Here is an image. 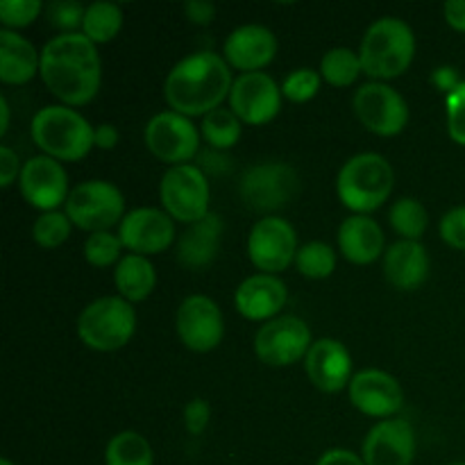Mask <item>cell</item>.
<instances>
[{"instance_id":"obj_30","label":"cell","mask_w":465,"mask_h":465,"mask_svg":"<svg viewBox=\"0 0 465 465\" xmlns=\"http://www.w3.org/2000/svg\"><path fill=\"white\" fill-rule=\"evenodd\" d=\"M361 73L363 68L359 53L350 48H331L321 59V77L327 84L336 86V89H345V86L354 84Z\"/></svg>"},{"instance_id":"obj_18","label":"cell","mask_w":465,"mask_h":465,"mask_svg":"<svg viewBox=\"0 0 465 465\" xmlns=\"http://www.w3.org/2000/svg\"><path fill=\"white\" fill-rule=\"evenodd\" d=\"M350 402L371 418H393L404 407V391L393 375L377 368L357 372L348 386Z\"/></svg>"},{"instance_id":"obj_25","label":"cell","mask_w":465,"mask_h":465,"mask_svg":"<svg viewBox=\"0 0 465 465\" xmlns=\"http://www.w3.org/2000/svg\"><path fill=\"white\" fill-rule=\"evenodd\" d=\"M339 250L350 263L368 266L384 254V232L381 225L371 216L345 218L339 227Z\"/></svg>"},{"instance_id":"obj_2","label":"cell","mask_w":465,"mask_h":465,"mask_svg":"<svg viewBox=\"0 0 465 465\" xmlns=\"http://www.w3.org/2000/svg\"><path fill=\"white\" fill-rule=\"evenodd\" d=\"M232 68L221 54L200 50L173 66L163 82V98L171 112L186 118L207 116L230 98Z\"/></svg>"},{"instance_id":"obj_50","label":"cell","mask_w":465,"mask_h":465,"mask_svg":"<svg viewBox=\"0 0 465 465\" xmlns=\"http://www.w3.org/2000/svg\"><path fill=\"white\" fill-rule=\"evenodd\" d=\"M450 465H465V463H450Z\"/></svg>"},{"instance_id":"obj_42","label":"cell","mask_w":465,"mask_h":465,"mask_svg":"<svg viewBox=\"0 0 465 465\" xmlns=\"http://www.w3.org/2000/svg\"><path fill=\"white\" fill-rule=\"evenodd\" d=\"M21 162H18V154L14 153L9 145H0V186L9 189L14 184L16 177H21Z\"/></svg>"},{"instance_id":"obj_3","label":"cell","mask_w":465,"mask_h":465,"mask_svg":"<svg viewBox=\"0 0 465 465\" xmlns=\"http://www.w3.org/2000/svg\"><path fill=\"white\" fill-rule=\"evenodd\" d=\"M416 54L413 30L395 16H384L366 30L359 48L361 68L375 82L393 80L409 71Z\"/></svg>"},{"instance_id":"obj_19","label":"cell","mask_w":465,"mask_h":465,"mask_svg":"<svg viewBox=\"0 0 465 465\" xmlns=\"http://www.w3.org/2000/svg\"><path fill=\"white\" fill-rule=\"evenodd\" d=\"M366 465H411L416 457V431L404 418L380 420L363 440Z\"/></svg>"},{"instance_id":"obj_1","label":"cell","mask_w":465,"mask_h":465,"mask_svg":"<svg viewBox=\"0 0 465 465\" xmlns=\"http://www.w3.org/2000/svg\"><path fill=\"white\" fill-rule=\"evenodd\" d=\"M41 80L66 107H82L98 95L103 64L98 45L82 32L59 35L41 50Z\"/></svg>"},{"instance_id":"obj_44","label":"cell","mask_w":465,"mask_h":465,"mask_svg":"<svg viewBox=\"0 0 465 465\" xmlns=\"http://www.w3.org/2000/svg\"><path fill=\"white\" fill-rule=\"evenodd\" d=\"M430 82L436 86V89L443 91L445 95H450L454 89H457L459 84H461L463 80H461V77H459L457 68H452V66H440V68H434V71H431Z\"/></svg>"},{"instance_id":"obj_41","label":"cell","mask_w":465,"mask_h":465,"mask_svg":"<svg viewBox=\"0 0 465 465\" xmlns=\"http://www.w3.org/2000/svg\"><path fill=\"white\" fill-rule=\"evenodd\" d=\"M209 420H212V407L207 400L193 398L184 407V427L191 436H200L207 430Z\"/></svg>"},{"instance_id":"obj_26","label":"cell","mask_w":465,"mask_h":465,"mask_svg":"<svg viewBox=\"0 0 465 465\" xmlns=\"http://www.w3.org/2000/svg\"><path fill=\"white\" fill-rule=\"evenodd\" d=\"M41 71V53L18 32L0 30V80L3 84H27Z\"/></svg>"},{"instance_id":"obj_20","label":"cell","mask_w":465,"mask_h":465,"mask_svg":"<svg viewBox=\"0 0 465 465\" xmlns=\"http://www.w3.org/2000/svg\"><path fill=\"white\" fill-rule=\"evenodd\" d=\"M309 381L322 393H341L352 381V357L336 339L313 341L304 357Z\"/></svg>"},{"instance_id":"obj_33","label":"cell","mask_w":465,"mask_h":465,"mask_svg":"<svg viewBox=\"0 0 465 465\" xmlns=\"http://www.w3.org/2000/svg\"><path fill=\"white\" fill-rule=\"evenodd\" d=\"M295 268L309 280H327L336 271V252L322 241L302 245L295 254Z\"/></svg>"},{"instance_id":"obj_8","label":"cell","mask_w":465,"mask_h":465,"mask_svg":"<svg viewBox=\"0 0 465 465\" xmlns=\"http://www.w3.org/2000/svg\"><path fill=\"white\" fill-rule=\"evenodd\" d=\"M209 198H212V191H209L207 175L203 168L193 163L171 166L159 182V200H162L163 212L173 221L186 223V225H193L212 213Z\"/></svg>"},{"instance_id":"obj_48","label":"cell","mask_w":465,"mask_h":465,"mask_svg":"<svg viewBox=\"0 0 465 465\" xmlns=\"http://www.w3.org/2000/svg\"><path fill=\"white\" fill-rule=\"evenodd\" d=\"M0 116H3V123H0V134H5V132L9 130V103L7 98H0Z\"/></svg>"},{"instance_id":"obj_29","label":"cell","mask_w":465,"mask_h":465,"mask_svg":"<svg viewBox=\"0 0 465 465\" xmlns=\"http://www.w3.org/2000/svg\"><path fill=\"white\" fill-rule=\"evenodd\" d=\"M123 30V9L114 3H94L86 7L84 23H82V35L89 41L109 44Z\"/></svg>"},{"instance_id":"obj_32","label":"cell","mask_w":465,"mask_h":465,"mask_svg":"<svg viewBox=\"0 0 465 465\" xmlns=\"http://www.w3.org/2000/svg\"><path fill=\"white\" fill-rule=\"evenodd\" d=\"M389 221L391 227L404 241H420V236L427 232V225H430V213L422 207L420 200L400 198L391 207Z\"/></svg>"},{"instance_id":"obj_9","label":"cell","mask_w":465,"mask_h":465,"mask_svg":"<svg viewBox=\"0 0 465 465\" xmlns=\"http://www.w3.org/2000/svg\"><path fill=\"white\" fill-rule=\"evenodd\" d=\"M300 189V177L293 166L284 162H263L250 166L241 175L239 195L252 212L272 213L293 203Z\"/></svg>"},{"instance_id":"obj_43","label":"cell","mask_w":465,"mask_h":465,"mask_svg":"<svg viewBox=\"0 0 465 465\" xmlns=\"http://www.w3.org/2000/svg\"><path fill=\"white\" fill-rule=\"evenodd\" d=\"M184 14L193 25H209L216 18V5L207 0H189L184 5Z\"/></svg>"},{"instance_id":"obj_45","label":"cell","mask_w":465,"mask_h":465,"mask_svg":"<svg viewBox=\"0 0 465 465\" xmlns=\"http://www.w3.org/2000/svg\"><path fill=\"white\" fill-rule=\"evenodd\" d=\"M316 465H366V461H363V457H359V454L350 452V450L334 448L327 450V452L318 459Z\"/></svg>"},{"instance_id":"obj_7","label":"cell","mask_w":465,"mask_h":465,"mask_svg":"<svg viewBox=\"0 0 465 465\" xmlns=\"http://www.w3.org/2000/svg\"><path fill=\"white\" fill-rule=\"evenodd\" d=\"M64 212L71 223L89 234L109 232L125 218V198L112 182L89 180L73 186Z\"/></svg>"},{"instance_id":"obj_24","label":"cell","mask_w":465,"mask_h":465,"mask_svg":"<svg viewBox=\"0 0 465 465\" xmlns=\"http://www.w3.org/2000/svg\"><path fill=\"white\" fill-rule=\"evenodd\" d=\"M223 230H225L223 218L213 212L203 221L186 227L177 241V263L189 268V271H200V268H207L209 263H213V259L218 257V250H221Z\"/></svg>"},{"instance_id":"obj_17","label":"cell","mask_w":465,"mask_h":465,"mask_svg":"<svg viewBox=\"0 0 465 465\" xmlns=\"http://www.w3.org/2000/svg\"><path fill=\"white\" fill-rule=\"evenodd\" d=\"M118 239L132 254H159L175 241V221L163 209L139 207L125 213L118 225Z\"/></svg>"},{"instance_id":"obj_39","label":"cell","mask_w":465,"mask_h":465,"mask_svg":"<svg viewBox=\"0 0 465 465\" xmlns=\"http://www.w3.org/2000/svg\"><path fill=\"white\" fill-rule=\"evenodd\" d=\"M448 134L457 145H465V80L450 95H445Z\"/></svg>"},{"instance_id":"obj_15","label":"cell","mask_w":465,"mask_h":465,"mask_svg":"<svg viewBox=\"0 0 465 465\" xmlns=\"http://www.w3.org/2000/svg\"><path fill=\"white\" fill-rule=\"evenodd\" d=\"M175 330L182 345L191 352H212L225 336V321L218 304L207 295H189L180 304L175 316Z\"/></svg>"},{"instance_id":"obj_46","label":"cell","mask_w":465,"mask_h":465,"mask_svg":"<svg viewBox=\"0 0 465 465\" xmlns=\"http://www.w3.org/2000/svg\"><path fill=\"white\" fill-rule=\"evenodd\" d=\"M445 21L452 30L465 32V0H450L443 7Z\"/></svg>"},{"instance_id":"obj_4","label":"cell","mask_w":465,"mask_h":465,"mask_svg":"<svg viewBox=\"0 0 465 465\" xmlns=\"http://www.w3.org/2000/svg\"><path fill=\"white\" fill-rule=\"evenodd\" d=\"M95 127L66 104H48L39 109L32 118L30 134L32 141L41 148V153L57 162H80L91 148H95L94 141Z\"/></svg>"},{"instance_id":"obj_27","label":"cell","mask_w":465,"mask_h":465,"mask_svg":"<svg viewBox=\"0 0 465 465\" xmlns=\"http://www.w3.org/2000/svg\"><path fill=\"white\" fill-rule=\"evenodd\" d=\"M114 284H116L118 295H121L123 300H127L130 304L143 302L145 298H150L154 286H157V272H154V266L150 263L148 257H141V254H125V257L116 263Z\"/></svg>"},{"instance_id":"obj_28","label":"cell","mask_w":465,"mask_h":465,"mask_svg":"<svg viewBox=\"0 0 465 465\" xmlns=\"http://www.w3.org/2000/svg\"><path fill=\"white\" fill-rule=\"evenodd\" d=\"M154 454L145 436L139 431H121L104 450V465H153Z\"/></svg>"},{"instance_id":"obj_36","label":"cell","mask_w":465,"mask_h":465,"mask_svg":"<svg viewBox=\"0 0 465 465\" xmlns=\"http://www.w3.org/2000/svg\"><path fill=\"white\" fill-rule=\"evenodd\" d=\"M321 71H313V68H295L291 75H286L284 84H282V95L286 100H291V103L302 104L316 98V94L321 91Z\"/></svg>"},{"instance_id":"obj_12","label":"cell","mask_w":465,"mask_h":465,"mask_svg":"<svg viewBox=\"0 0 465 465\" xmlns=\"http://www.w3.org/2000/svg\"><path fill=\"white\" fill-rule=\"evenodd\" d=\"M298 234L284 218L263 216L254 223L248 236V257L266 275L286 271L295 263L298 254Z\"/></svg>"},{"instance_id":"obj_49","label":"cell","mask_w":465,"mask_h":465,"mask_svg":"<svg viewBox=\"0 0 465 465\" xmlns=\"http://www.w3.org/2000/svg\"><path fill=\"white\" fill-rule=\"evenodd\" d=\"M0 465H16V463H12L9 459H0Z\"/></svg>"},{"instance_id":"obj_11","label":"cell","mask_w":465,"mask_h":465,"mask_svg":"<svg viewBox=\"0 0 465 465\" xmlns=\"http://www.w3.org/2000/svg\"><path fill=\"white\" fill-rule=\"evenodd\" d=\"M312 330L298 316H277L263 322L254 336V354L271 368H286L307 357Z\"/></svg>"},{"instance_id":"obj_38","label":"cell","mask_w":465,"mask_h":465,"mask_svg":"<svg viewBox=\"0 0 465 465\" xmlns=\"http://www.w3.org/2000/svg\"><path fill=\"white\" fill-rule=\"evenodd\" d=\"M84 14L86 7H82L80 3H73V0H57V3L45 5V18L62 35L77 32V27H82V23H84Z\"/></svg>"},{"instance_id":"obj_10","label":"cell","mask_w":465,"mask_h":465,"mask_svg":"<svg viewBox=\"0 0 465 465\" xmlns=\"http://www.w3.org/2000/svg\"><path fill=\"white\" fill-rule=\"evenodd\" d=\"M352 107L361 125L377 136H398L409 123L407 100L386 82H368L359 86Z\"/></svg>"},{"instance_id":"obj_22","label":"cell","mask_w":465,"mask_h":465,"mask_svg":"<svg viewBox=\"0 0 465 465\" xmlns=\"http://www.w3.org/2000/svg\"><path fill=\"white\" fill-rule=\"evenodd\" d=\"M286 302H289L286 284L277 275H266V272L243 280L234 293L236 312L252 322L272 321Z\"/></svg>"},{"instance_id":"obj_37","label":"cell","mask_w":465,"mask_h":465,"mask_svg":"<svg viewBox=\"0 0 465 465\" xmlns=\"http://www.w3.org/2000/svg\"><path fill=\"white\" fill-rule=\"evenodd\" d=\"M41 9L45 7L39 0H0V23L5 30H21L36 21Z\"/></svg>"},{"instance_id":"obj_21","label":"cell","mask_w":465,"mask_h":465,"mask_svg":"<svg viewBox=\"0 0 465 465\" xmlns=\"http://www.w3.org/2000/svg\"><path fill=\"white\" fill-rule=\"evenodd\" d=\"M277 54V36L266 25H241L223 45V59L230 68L243 73H262Z\"/></svg>"},{"instance_id":"obj_14","label":"cell","mask_w":465,"mask_h":465,"mask_svg":"<svg viewBox=\"0 0 465 465\" xmlns=\"http://www.w3.org/2000/svg\"><path fill=\"white\" fill-rule=\"evenodd\" d=\"M282 98V89L268 73H243L234 80L227 100L241 123L262 127L277 118Z\"/></svg>"},{"instance_id":"obj_6","label":"cell","mask_w":465,"mask_h":465,"mask_svg":"<svg viewBox=\"0 0 465 465\" xmlns=\"http://www.w3.org/2000/svg\"><path fill=\"white\" fill-rule=\"evenodd\" d=\"M136 331V313L121 295L98 298L82 309L77 336L95 352H116L125 348Z\"/></svg>"},{"instance_id":"obj_34","label":"cell","mask_w":465,"mask_h":465,"mask_svg":"<svg viewBox=\"0 0 465 465\" xmlns=\"http://www.w3.org/2000/svg\"><path fill=\"white\" fill-rule=\"evenodd\" d=\"M71 218L66 216V212H45L32 225V239L35 243H39L41 248H59L64 241L71 236Z\"/></svg>"},{"instance_id":"obj_47","label":"cell","mask_w":465,"mask_h":465,"mask_svg":"<svg viewBox=\"0 0 465 465\" xmlns=\"http://www.w3.org/2000/svg\"><path fill=\"white\" fill-rule=\"evenodd\" d=\"M118 139H121V134H118L116 127L109 125V123H103V125L95 127V132H94L95 148L114 150L118 145Z\"/></svg>"},{"instance_id":"obj_31","label":"cell","mask_w":465,"mask_h":465,"mask_svg":"<svg viewBox=\"0 0 465 465\" xmlns=\"http://www.w3.org/2000/svg\"><path fill=\"white\" fill-rule=\"evenodd\" d=\"M200 132L213 150H230L241 139V121L232 109L218 107L209 112L207 116H203Z\"/></svg>"},{"instance_id":"obj_23","label":"cell","mask_w":465,"mask_h":465,"mask_svg":"<svg viewBox=\"0 0 465 465\" xmlns=\"http://www.w3.org/2000/svg\"><path fill=\"white\" fill-rule=\"evenodd\" d=\"M430 254L420 241H404L384 252V275L398 291H416L430 277Z\"/></svg>"},{"instance_id":"obj_35","label":"cell","mask_w":465,"mask_h":465,"mask_svg":"<svg viewBox=\"0 0 465 465\" xmlns=\"http://www.w3.org/2000/svg\"><path fill=\"white\" fill-rule=\"evenodd\" d=\"M123 243L118 234L112 232H98L84 241V259L94 268H109L121 262Z\"/></svg>"},{"instance_id":"obj_16","label":"cell","mask_w":465,"mask_h":465,"mask_svg":"<svg viewBox=\"0 0 465 465\" xmlns=\"http://www.w3.org/2000/svg\"><path fill=\"white\" fill-rule=\"evenodd\" d=\"M21 195L30 207L39 212H57L59 204H66L71 189H68V175L57 159L48 154H36L23 163L21 177H18Z\"/></svg>"},{"instance_id":"obj_13","label":"cell","mask_w":465,"mask_h":465,"mask_svg":"<svg viewBox=\"0 0 465 465\" xmlns=\"http://www.w3.org/2000/svg\"><path fill=\"white\" fill-rule=\"evenodd\" d=\"M145 145L163 163H189L200 150V132L191 118L177 112H159L145 125Z\"/></svg>"},{"instance_id":"obj_40","label":"cell","mask_w":465,"mask_h":465,"mask_svg":"<svg viewBox=\"0 0 465 465\" xmlns=\"http://www.w3.org/2000/svg\"><path fill=\"white\" fill-rule=\"evenodd\" d=\"M440 239L454 250H465V204L454 207L440 218Z\"/></svg>"},{"instance_id":"obj_5","label":"cell","mask_w":465,"mask_h":465,"mask_svg":"<svg viewBox=\"0 0 465 465\" xmlns=\"http://www.w3.org/2000/svg\"><path fill=\"white\" fill-rule=\"evenodd\" d=\"M395 173L389 159L377 153L354 154L343 163L336 177V193L343 207L359 216L377 212L391 198Z\"/></svg>"}]
</instances>
